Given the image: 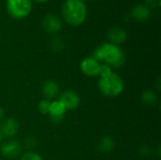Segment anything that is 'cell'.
<instances>
[{"label": "cell", "instance_id": "cell-10", "mask_svg": "<svg viewBox=\"0 0 161 160\" xmlns=\"http://www.w3.org/2000/svg\"><path fill=\"white\" fill-rule=\"evenodd\" d=\"M66 111H67V109H66L65 106L58 99L50 101L48 115L50 116V119L53 123H60V121L63 119Z\"/></svg>", "mask_w": 161, "mask_h": 160}, {"label": "cell", "instance_id": "cell-5", "mask_svg": "<svg viewBox=\"0 0 161 160\" xmlns=\"http://www.w3.org/2000/svg\"><path fill=\"white\" fill-rule=\"evenodd\" d=\"M0 153L8 159H15L23 154V146L18 141L7 140L0 145Z\"/></svg>", "mask_w": 161, "mask_h": 160}, {"label": "cell", "instance_id": "cell-11", "mask_svg": "<svg viewBox=\"0 0 161 160\" xmlns=\"http://www.w3.org/2000/svg\"><path fill=\"white\" fill-rule=\"evenodd\" d=\"M42 93L44 99L49 101L55 100L59 95V86L58 82L52 79L45 80L42 85Z\"/></svg>", "mask_w": 161, "mask_h": 160}, {"label": "cell", "instance_id": "cell-23", "mask_svg": "<svg viewBox=\"0 0 161 160\" xmlns=\"http://www.w3.org/2000/svg\"><path fill=\"white\" fill-rule=\"evenodd\" d=\"M3 141H4V138H3V136L1 135V133H0V145L2 144V142H3Z\"/></svg>", "mask_w": 161, "mask_h": 160}, {"label": "cell", "instance_id": "cell-9", "mask_svg": "<svg viewBox=\"0 0 161 160\" xmlns=\"http://www.w3.org/2000/svg\"><path fill=\"white\" fill-rule=\"evenodd\" d=\"M42 25L45 32L55 35L61 30L62 21L58 16L55 14H47L42 18Z\"/></svg>", "mask_w": 161, "mask_h": 160}, {"label": "cell", "instance_id": "cell-13", "mask_svg": "<svg viewBox=\"0 0 161 160\" xmlns=\"http://www.w3.org/2000/svg\"><path fill=\"white\" fill-rule=\"evenodd\" d=\"M108 42H111L116 45H120L125 42L127 39V32L125 31V29L120 26H114L108 30Z\"/></svg>", "mask_w": 161, "mask_h": 160}, {"label": "cell", "instance_id": "cell-2", "mask_svg": "<svg viewBox=\"0 0 161 160\" xmlns=\"http://www.w3.org/2000/svg\"><path fill=\"white\" fill-rule=\"evenodd\" d=\"M63 20L72 26L81 25L87 18L88 8L84 0H65L61 6Z\"/></svg>", "mask_w": 161, "mask_h": 160}, {"label": "cell", "instance_id": "cell-24", "mask_svg": "<svg viewBox=\"0 0 161 160\" xmlns=\"http://www.w3.org/2000/svg\"><path fill=\"white\" fill-rule=\"evenodd\" d=\"M84 1H85V0H84Z\"/></svg>", "mask_w": 161, "mask_h": 160}, {"label": "cell", "instance_id": "cell-19", "mask_svg": "<svg viewBox=\"0 0 161 160\" xmlns=\"http://www.w3.org/2000/svg\"><path fill=\"white\" fill-rule=\"evenodd\" d=\"M145 5L150 8H158L161 5V0H144Z\"/></svg>", "mask_w": 161, "mask_h": 160}, {"label": "cell", "instance_id": "cell-20", "mask_svg": "<svg viewBox=\"0 0 161 160\" xmlns=\"http://www.w3.org/2000/svg\"><path fill=\"white\" fill-rule=\"evenodd\" d=\"M35 143H36L35 140L33 139V140H32V141H30V138H29V139H27V140L25 141V145L26 144V146H27V147H34V146H35Z\"/></svg>", "mask_w": 161, "mask_h": 160}, {"label": "cell", "instance_id": "cell-3", "mask_svg": "<svg viewBox=\"0 0 161 160\" xmlns=\"http://www.w3.org/2000/svg\"><path fill=\"white\" fill-rule=\"evenodd\" d=\"M98 90L105 97L114 98L123 93L125 90V82L118 74L112 72L108 75L99 77Z\"/></svg>", "mask_w": 161, "mask_h": 160}, {"label": "cell", "instance_id": "cell-17", "mask_svg": "<svg viewBox=\"0 0 161 160\" xmlns=\"http://www.w3.org/2000/svg\"><path fill=\"white\" fill-rule=\"evenodd\" d=\"M49 105H50V101L47 99H42L39 102L38 104V111L42 114V115H48V111H49Z\"/></svg>", "mask_w": 161, "mask_h": 160}, {"label": "cell", "instance_id": "cell-14", "mask_svg": "<svg viewBox=\"0 0 161 160\" xmlns=\"http://www.w3.org/2000/svg\"><path fill=\"white\" fill-rule=\"evenodd\" d=\"M115 145L116 144H115V141L113 140V138H111L109 136H105L100 140V141L98 143V150L101 153L108 154L114 150Z\"/></svg>", "mask_w": 161, "mask_h": 160}, {"label": "cell", "instance_id": "cell-22", "mask_svg": "<svg viewBox=\"0 0 161 160\" xmlns=\"http://www.w3.org/2000/svg\"><path fill=\"white\" fill-rule=\"evenodd\" d=\"M34 1L37 2V3H45V2H47L49 0H34Z\"/></svg>", "mask_w": 161, "mask_h": 160}, {"label": "cell", "instance_id": "cell-16", "mask_svg": "<svg viewBox=\"0 0 161 160\" xmlns=\"http://www.w3.org/2000/svg\"><path fill=\"white\" fill-rule=\"evenodd\" d=\"M20 160H43V158L40 154L29 150L21 155Z\"/></svg>", "mask_w": 161, "mask_h": 160}, {"label": "cell", "instance_id": "cell-7", "mask_svg": "<svg viewBox=\"0 0 161 160\" xmlns=\"http://www.w3.org/2000/svg\"><path fill=\"white\" fill-rule=\"evenodd\" d=\"M19 122L12 117L3 119L0 123V133L4 139L13 140L19 132Z\"/></svg>", "mask_w": 161, "mask_h": 160}, {"label": "cell", "instance_id": "cell-1", "mask_svg": "<svg viewBox=\"0 0 161 160\" xmlns=\"http://www.w3.org/2000/svg\"><path fill=\"white\" fill-rule=\"evenodd\" d=\"M92 57L101 64L108 65L110 68H121L125 63V55L122 48L108 41L98 45Z\"/></svg>", "mask_w": 161, "mask_h": 160}, {"label": "cell", "instance_id": "cell-12", "mask_svg": "<svg viewBox=\"0 0 161 160\" xmlns=\"http://www.w3.org/2000/svg\"><path fill=\"white\" fill-rule=\"evenodd\" d=\"M131 17L139 23H144L151 17V8L145 4H137L131 9Z\"/></svg>", "mask_w": 161, "mask_h": 160}, {"label": "cell", "instance_id": "cell-4", "mask_svg": "<svg viewBox=\"0 0 161 160\" xmlns=\"http://www.w3.org/2000/svg\"><path fill=\"white\" fill-rule=\"evenodd\" d=\"M6 7L13 19L22 20L31 12L32 0H6Z\"/></svg>", "mask_w": 161, "mask_h": 160}, {"label": "cell", "instance_id": "cell-15", "mask_svg": "<svg viewBox=\"0 0 161 160\" xmlns=\"http://www.w3.org/2000/svg\"><path fill=\"white\" fill-rule=\"evenodd\" d=\"M142 102L148 107H155L158 103V96L153 90H145L141 95Z\"/></svg>", "mask_w": 161, "mask_h": 160}, {"label": "cell", "instance_id": "cell-8", "mask_svg": "<svg viewBox=\"0 0 161 160\" xmlns=\"http://www.w3.org/2000/svg\"><path fill=\"white\" fill-rule=\"evenodd\" d=\"M58 100L62 102L67 110H75L80 105L78 93L73 90H65L58 95Z\"/></svg>", "mask_w": 161, "mask_h": 160}, {"label": "cell", "instance_id": "cell-18", "mask_svg": "<svg viewBox=\"0 0 161 160\" xmlns=\"http://www.w3.org/2000/svg\"><path fill=\"white\" fill-rule=\"evenodd\" d=\"M63 42L60 38L58 37H54L51 41V47L54 51H60L62 49Z\"/></svg>", "mask_w": 161, "mask_h": 160}, {"label": "cell", "instance_id": "cell-6", "mask_svg": "<svg viewBox=\"0 0 161 160\" xmlns=\"http://www.w3.org/2000/svg\"><path fill=\"white\" fill-rule=\"evenodd\" d=\"M101 63L95 59L92 56L84 58L79 64L80 71L82 74L88 77H97L99 76Z\"/></svg>", "mask_w": 161, "mask_h": 160}, {"label": "cell", "instance_id": "cell-21", "mask_svg": "<svg viewBox=\"0 0 161 160\" xmlns=\"http://www.w3.org/2000/svg\"><path fill=\"white\" fill-rule=\"evenodd\" d=\"M3 119H4V110H3V108L0 107V123L3 121Z\"/></svg>", "mask_w": 161, "mask_h": 160}]
</instances>
